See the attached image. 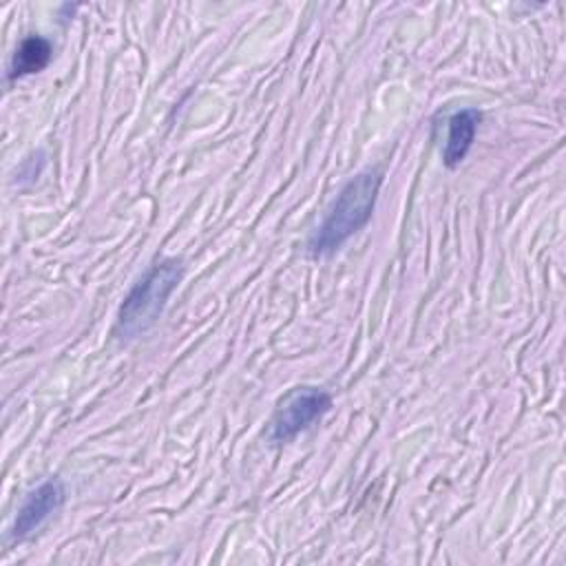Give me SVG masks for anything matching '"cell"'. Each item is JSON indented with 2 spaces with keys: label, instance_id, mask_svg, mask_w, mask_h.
Here are the masks:
<instances>
[{
  "label": "cell",
  "instance_id": "obj_1",
  "mask_svg": "<svg viewBox=\"0 0 566 566\" xmlns=\"http://www.w3.org/2000/svg\"><path fill=\"white\" fill-rule=\"evenodd\" d=\"M380 184L382 175L378 170H365L340 188L332 210L310 241L312 256H325L334 252L371 219Z\"/></svg>",
  "mask_w": 566,
  "mask_h": 566
},
{
  "label": "cell",
  "instance_id": "obj_2",
  "mask_svg": "<svg viewBox=\"0 0 566 566\" xmlns=\"http://www.w3.org/2000/svg\"><path fill=\"white\" fill-rule=\"evenodd\" d=\"M184 276V263L179 259H164L155 263L126 294L124 303L117 312V334L122 338H137L139 334L148 332L159 314L164 312V305L177 283Z\"/></svg>",
  "mask_w": 566,
  "mask_h": 566
},
{
  "label": "cell",
  "instance_id": "obj_3",
  "mask_svg": "<svg viewBox=\"0 0 566 566\" xmlns=\"http://www.w3.org/2000/svg\"><path fill=\"white\" fill-rule=\"evenodd\" d=\"M332 407V396L323 389L314 387H296L292 389L281 405L276 407L270 422V440L287 442L303 429H307L314 420L325 416Z\"/></svg>",
  "mask_w": 566,
  "mask_h": 566
},
{
  "label": "cell",
  "instance_id": "obj_4",
  "mask_svg": "<svg viewBox=\"0 0 566 566\" xmlns=\"http://www.w3.org/2000/svg\"><path fill=\"white\" fill-rule=\"evenodd\" d=\"M64 484L55 478L42 482L35 491H31L15 515L11 531L13 537L22 539L33 533L51 513H55L64 504Z\"/></svg>",
  "mask_w": 566,
  "mask_h": 566
},
{
  "label": "cell",
  "instance_id": "obj_5",
  "mask_svg": "<svg viewBox=\"0 0 566 566\" xmlns=\"http://www.w3.org/2000/svg\"><path fill=\"white\" fill-rule=\"evenodd\" d=\"M480 119L482 115L478 108H462L449 119V133L442 148V161L447 168H455L467 157Z\"/></svg>",
  "mask_w": 566,
  "mask_h": 566
},
{
  "label": "cell",
  "instance_id": "obj_6",
  "mask_svg": "<svg viewBox=\"0 0 566 566\" xmlns=\"http://www.w3.org/2000/svg\"><path fill=\"white\" fill-rule=\"evenodd\" d=\"M53 55V46L46 38L42 35H29L20 42V46L15 49L11 64H9V80H18L31 73L42 71Z\"/></svg>",
  "mask_w": 566,
  "mask_h": 566
}]
</instances>
